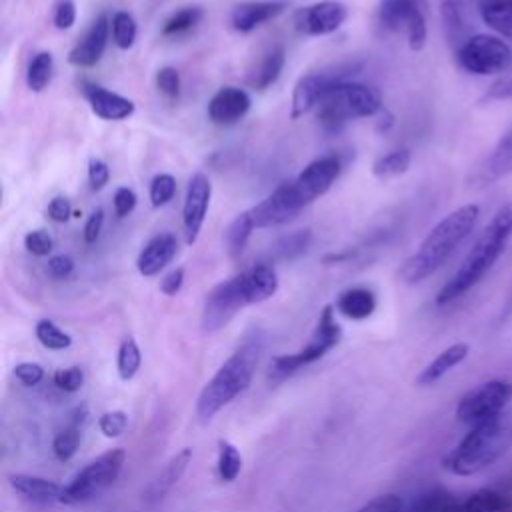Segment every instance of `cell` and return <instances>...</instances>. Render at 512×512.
<instances>
[{"mask_svg": "<svg viewBox=\"0 0 512 512\" xmlns=\"http://www.w3.org/2000/svg\"><path fill=\"white\" fill-rule=\"evenodd\" d=\"M480 216L476 204H464L444 216L432 230L424 236L418 250L404 260L398 276L406 284H418L432 276L446 260L456 252V248L472 234Z\"/></svg>", "mask_w": 512, "mask_h": 512, "instance_id": "cell-1", "label": "cell"}, {"mask_svg": "<svg viewBox=\"0 0 512 512\" xmlns=\"http://www.w3.org/2000/svg\"><path fill=\"white\" fill-rule=\"evenodd\" d=\"M512 448V410L480 422L444 456L442 466L456 476H472L496 460H500Z\"/></svg>", "mask_w": 512, "mask_h": 512, "instance_id": "cell-2", "label": "cell"}, {"mask_svg": "<svg viewBox=\"0 0 512 512\" xmlns=\"http://www.w3.org/2000/svg\"><path fill=\"white\" fill-rule=\"evenodd\" d=\"M260 352L262 336L260 332H254L248 334L244 342L222 362L198 396L196 414L202 422H208L216 412H220L250 386Z\"/></svg>", "mask_w": 512, "mask_h": 512, "instance_id": "cell-3", "label": "cell"}, {"mask_svg": "<svg viewBox=\"0 0 512 512\" xmlns=\"http://www.w3.org/2000/svg\"><path fill=\"white\" fill-rule=\"evenodd\" d=\"M510 236L512 232L492 218L484 226V230L480 232V236L464 256L462 264L452 274V278L436 294V304L446 306L458 300L460 296H464L470 288H474L490 272L496 260L502 256Z\"/></svg>", "mask_w": 512, "mask_h": 512, "instance_id": "cell-4", "label": "cell"}, {"mask_svg": "<svg viewBox=\"0 0 512 512\" xmlns=\"http://www.w3.org/2000/svg\"><path fill=\"white\" fill-rule=\"evenodd\" d=\"M316 108L318 120L328 132H338L348 120L370 118L384 110L378 88L352 80L334 82Z\"/></svg>", "mask_w": 512, "mask_h": 512, "instance_id": "cell-5", "label": "cell"}, {"mask_svg": "<svg viewBox=\"0 0 512 512\" xmlns=\"http://www.w3.org/2000/svg\"><path fill=\"white\" fill-rule=\"evenodd\" d=\"M340 340H342V328L334 318V308L328 304L322 308V312L318 316V322H316L310 342L292 354L274 356L270 362L268 378L272 382H282V380L294 376L302 368L320 360L328 350L338 346Z\"/></svg>", "mask_w": 512, "mask_h": 512, "instance_id": "cell-6", "label": "cell"}, {"mask_svg": "<svg viewBox=\"0 0 512 512\" xmlns=\"http://www.w3.org/2000/svg\"><path fill=\"white\" fill-rule=\"evenodd\" d=\"M126 462V452L122 448H112L98 458L90 460L74 478L70 484L62 490V504L74 506L84 504L100 496L106 488H110L116 478L122 472V466Z\"/></svg>", "mask_w": 512, "mask_h": 512, "instance_id": "cell-7", "label": "cell"}, {"mask_svg": "<svg viewBox=\"0 0 512 512\" xmlns=\"http://www.w3.org/2000/svg\"><path fill=\"white\" fill-rule=\"evenodd\" d=\"M454 54L458 66L474 76H502L512 68V48L504 38L492 34H472Z\"/></svg>", "mask_w": 512, "mask_h": 512, "instance_id": "cell-8", "label": "cell"}, {"mask_svg": "<svg viewBox=\"0 0 512 512\" xmlns=\"http://www.w3.org/2000/svg\"><path fill=\"white\" fill-rule=\"evenodd\" d=\"M512 398V382L494 378L488 382H482L480 386L468 390L458 406H456V418L464 424L476 426L480 422H486L498 414H502Z\"/></svg>", "mask_w": 512, "mask_h": 512, "instance_id": "cell-9", "label": "cell"}, {"mask_svg": "<svg viewBox=\"0 0 512 512\" xmlns=\"http://www.w3.org/2000/svg\"><path fill=\"white\" fill-rule=\"evenodd\" d=\"M244 306H248V300L244 294L240 274L218 282L204 298L202 318H200L202 330L216 332L224 328L236 316V312L242 310Z\"/></svg>", "mask_w": 512, "mask_h": 512, "instance_id": "cell-10", "label": "cell"}, {"mask_svg": "<svg viewBox=\"0 0 512 512\" xmlns=\"http://www.w3.org/2000/svg\"><path fill=\"white\" fill-rule=\"evenodd\" d=\"M304 206L308 204L292 178L288 182H282L260 204L250 208V216L256 228H272L292 220Z\"/></svg>", "mask_w": 512, "mask_h": 512, "instance_id": "cell-11", "label": "cell"}, {"mask_svg": "<svg viewBox=\"0 0 512 512\" xmlns=\"http://www.w3.org/2000/svg\"><path fill=\"white\" fill-rule=\"evenodd\" d=\"M358 68L354 64H346V66H336L334 70H324V72H314V74H306L302 76L292 92V102H290V118L298 120L304 114H308L310 110H314L318 106V102L322 100L324 92L334 84V82H342L348 80L350 76L358 74Z\"/></svg>", "mask_w": 512, "mask_h": 512, "instance_id": "cell-12", "label": "cell"}, {"mask_svg": "<svg viewBox=\"0 0 512 512\" xmlns=\"http://www.w3.org/2000/svg\"><path fill=\"white\" fill-rule=\"evenodd\" d=\"M212 198V184L204 172H196L186 188L184 204H182V228L186 244H194L202 230V224L208 214Z\"/></svg>", "mask_w": 512, "mask_h": 512, "instance_id": "cell-13", "label": "cell"}, {"mask_svg": "<svg viewBox=\"0 0 512 512\" xmlns=\"http://www.w3.org/2000/svg\"><path fill=\"white\" fill-rule=\"evenodd\" d=\"M348 18L346 4L338 0H320L300 8L294 16L298 32L306 36H326L336 32Z\"/></svg>", "mask_w": 512, "mask_h": 512, "instance_id": "cell-14", "label": "cell"}, {"mask_svg": "<svg viewBox=\"0 0 512 512\" xmlns=\"http://www.w3.org/2000/svg\"><path fill=\"white\" fill-rule=\"evenodd\" d=\"M340 168H342L340 158L334 154H328V156H320V158L312 160L294 178L306 204H312L316 198H320L322 194H326L330 190L334 180L340 176Z\"/></svg>", "mask_w": 512, "mask_h": 512, "instance_id": "cell-15", "label": "cell"}, {"mask_svg": "<svg viewBox=\"0 0 512 512\" xmlns=\"http://www.w3.org/2000/svg\"><path fill=\"white\" fill-rule=\"evenodd\" d=\"M480 0H440V20L448 44L456 50L472 36L474 14H478Z\"/></svg>", "mask_w": 512, "mask_h": 512, "instance_id": "cell-16", "label": "cell"}, {"mask_svg": "<svg viewBox=\"0 0 512 512\" xmlns=\"http://www.w3.org/2000/svg\"><path fill=\"white\" fill-rule=\"evenodd\" d=\"M252 106V98L238 86H222L208 100V120L218 126H232L240 122Z\"/></svg>", "mask_w": 512, "mask_h": 512, "instance_id": "cell-17", "label": "cell"}, {"mask_svg": "<svg viewBox=\"0 0 512 512\" xmlns=\"http://www.w3.org/2000/svg\"><path fill=\"white\" fill-rule=\"evenodd\" d=\"M110 20L106 14H100L86 34L76 42V46L68 52V62L76 68H90L96 66L108 46L110 38Z\"/></svg>", "mask_w": 512, "mask_h": 512, "instance_id": "cell-18", "label": "cell"}, {"mask_svg": "<svg viewBox=\"0 0 512 512\" xmlns=\"http://www.w3.org/2000/svg\"><path fill=\"white\" fill-rule=\"evenodd\" d=\"M288 8L284 0H250L236 4L230 12V24L236 32L248 34L258 26L274 20Z\"/></svg>", "mask_w": 512, "mask_h": 512, "instance_id": "cell-19", "label": "cell"}, {"mask_svg": "<svg viewBox=\"0 0 512 512\" xmlns=\"http://www.w3.org/2000/svg\"><path fill=\"white\" fill-rule=\"evenodd\" d=\"M84 98L88 100L90 110L102 120H114V122L126 120L136 110V106L130 98H126L118 92H112L104 86H98V84H86Z\"/></svg>", "mask_w": 512, "mask_h": 512, "instance_id": "cell-20", "label": "cell"}, {"mask_svg": "<svg viewBox=\"0 0 512 512\" xmlns=\"http://www.w3.org/2000/svg\"><path fill=\"white\" fill-rule=\"evenodd\" d=\"M178 240L170 232H160L152 236L136 258V268L142 276H156L160 274L176 256Z\"/></svg>", "mask_w": 512, "mask_h": 512, "instance_id": "cell-21", "label": "cell"}, {"mask_svg": "<svg viewBox=\"0 0 512 512\" xmlns=\"http://www.w3.org/2000/svg\"><path fill=\"white\" fill-rule=\"evenodd\" d=\"M192 460V450L190 448H182L180 452H176L166 466L150 480V484L144 490V502L146 504H154L158 500H162L184 476L188 464Z\"/></svg>", "mask_w": 512, "mask_h": 512, "instance_id": "cell-22", "label": "cell"}, {"mask_svg": "<svg viewBox=\"0 0 512 512\" xmlns=\"http://www.w3.org/2000/svg\"><path fill=\"white\" fill-rule=\"evenodd\" d=\"M240 280L244 286V294L250 304H260L272 298L278 290V274L272 264L260 262L240 272Z\"/></svg>", "mask_w": 512, "mask_h": 512, "instance_id": "cell-23", "label": "cell"}, {"mask_svg": "<svg viewBox=\"0 0 512 512\" xmlns=\"http://www.w3.org/2000/svg\"><path fill=\"white\" fill-rule=\"evenodd\" d=\"M8 482L18 496H22L32 504L60 502L62 490H64V486H60L54 480H48L42 476H30V474H10Z\"/></svg>", "mask_w": 512, "mask_h": 512, "instance_id": "cell-24", "label": "cell"}, {"mask_svg": "<svg viewBox=\"0 0 512 512\" xmlns=\"http://www.w3.org/2000/svg\"><path fill=\"white\" fill-rule=\"evenodd\" d=\"M424 14L418 0H382L378 8V22L388 32H404L408 26Z\"/></svg>", "mask_w": 512, "mask_h": 512, "instance_id": "cell-25", "label": "cell"}, {"mask_svg": "<svg viewBox=\"0 0 512 512\" xmlns=\"http://www.w3.org/2000/svg\"><path fill=\"white\" fill-rule=\"evenodd\" d=\"M336 310L348 320H366L376 310V296L364 286L348 288L336 298Z\"/></svg>", "mask_w": 512, "mask_h": 512, "instance_id": "cell-26", "label": "cell"}, {"mask_svg": "<svg viewBox=\"0 0 512 512\" xmlns=\"http://www.w3.org/2000/svg\"><path fill=\"white\" fill-rule=\"evenodd\" d=\"M468 344L466 342H456L448 348H444L426 368H422V372L416 378L418 386H430L434 382H438L446 372H450L454 366H458L466 356H468Z\"/></svg>", "mask_w": 512, "mask_h": 512, "instance_id": "cell-27", "label": "cell"}, {"mask_svg": "<svg viewBox=\"0 0 512 512\" xmlns=\"http://www.w3.org/2000/svg\"><path fill=\"white\" fill-rule=\"evenodd\" d=\"M84 420H86V406H80V408H76V412L72 414L68 424L54 436L52 452L60 462H66L76 454V450L80 446V438H82Z\"/></svg>", "mask_w": 512, "mask_h": 512, "instance_id": "cell-28", "label": "cell"}, {"mask_svg": "<svg viewBox=\"0 0 512 512\" xmlns=\"http://www.w3.org/2000/svg\"><path fill=\"white\" fill-rule=\"evenodd\" d=\"M508 174H512V130L498 140L480 170V178L484 184H492Z\"/></svg>", "mask_w": 512, "mask_h": 512, "instance_id": "cell-29", "label": "cell"}, {"mask_svg": "<svg viewBox=\"0 0 512 512\" xmlns=\"http://www.w3.org/2000/svg\"><path fill=\"white\" fill-rule=\"evenodd\" d=\"M478 16L500 38L512 40V0H480Z\"/></svg>", "mask_w": 512, "mask_h": 512, "instance_id": "cell-30", "label": "cell"}, {"mask_svg": "<svg viewBox=\"0 0 512 512\" xmlns=\"http://www.w3.org/2000/svg\"><path fill=\"white\" fill-rule=\"evenodd\" d=\"M254 228L256 226H254V220L250 216V210L240 212L238 216L232 218V222L226 226V230L222 234L224 250L228 252L230 258H240L242 256Z\"/></svg>", "mask_w": 512, "mask_h": 512, "instance_id": "cell-31", "label": "cell"}, {"mask_svg": "<svg viewBox=\"0 0 512 512\" xmlns=\"http://www.w3.org/2000/svg\"><path fill=\"white\" fill-rule=\"evenodd\" d=\"M454 512H512V498L484 488L470 494L466 500H460Z\"/></svg>", "mask_w": 512, "mask_h": 512, "instance_id": "cell-32", "label": "cell"}, {"mask_svg": "<svg viewBox=\"0 0 512 512\" xmlns=\"http://www.w3.org/2000/svg\"><path fill=\"white\" fill-rule=\"evenodd\" d=\"M284 62H286V54H284V48L282 46H274L270 48L264 58L260 60V64L256 66V70L252 72L250 76V86L254 90H266L270 88L282 74V68H284Z\"/></svg>", "mask_w": 512, "mask_h": 512, "instance_id": "cell-33", "label": "cell"}, {"mask_svg": "<svg viewBox=\"0 0 512 512\" xmlns=\"http://www.w3.org/2000/svg\"><path fill=\"white\" fill-rule=\"evenodd\" d=\"M54 72V58L50 52H38L32 56L26 68V86L32 92H42L48 88Z\"/></svg>", "mask_w": 512, "mask_h": 512, "instance_id": "cell-34", "label": "cell"}, {"mask_svg": "<svg viewBox=\"0 0 512 512\" xmlns=\"http://www.w3.org/2000/svg\"><path fill=\"white\" fill-rule=\"evenodd\" d=\"M110 32H112V40L120 50H128L134 46L136 36H138V26L136 20L130 12L118 10L112 14L110 20Z\"/></svg>", "mask_w": 512, "mask_h": 512, "instance_id": "cell-35", "label": "cell"}, {"mask_svg": "<svg viewBox=\"0 0 512 512\" xmlns=\"http://www.w3.org/2000/svg\"><path fill=\"white\" fill-rule=\"evenodd\" d=\"M412 162V154L406 148L400 150H392L380 158H376V162L372 164V172L378 178H392V176H400L410 168Z\"/></svg>", "mask_w": 512, "mask_h": 512, "instance_id": "cell-36", "label": "cell"}, {"mask_svg": "<svg viewBox=\"0 0 512 512\" xmlns=\"http://www.w3.org/2000/svg\"><path fill=\"white\" fill-rule=\"evenodd\" d=\"M218 476L222 482H234L242 470V456L240 450L228 442V440H218Z\"/></svg>", "mask_w": 512, "mask_h": 512, "instance_id": "cell-37", "label": "cell"}, {"mask_svg": "<svg viewBox=\"0 0 512 512\" xmlns=\"http://www.w3.org/2000/svg\"><path fill=\"white\" fill-rule=\"evenodd\" d=\"M204 16V10L200 6H184L176 10L162 26L164 36H180L190 32Z\"/></svg>", "mask_w": 512, "mask_h": 512, "instance_id": "cell-38", "label": "cell"}, {"mask_svg": "<svg viewBox=\"0 0 512 512\" xmlns=\"http://www.w3.org/2000/svg\"><path fill=\"white\" fill-rule=\"evenodd\" d=\"M140 364H142V352H140V346L136 344V340L134 338L122 340V344L118 348V358H116L120 380H124V382L132 380L136 376V372L140 370Z\"/></svg>", "mask_w": 512, "mask_h": 512, "instance_id": "cell-39", "label": "cell"}, {"mask_svg": "<svg viewBox=\"0 0 512 512\" xmlns=\"http://www.w3.org/2000/svg\"><path fill=\"white\" fill-rule=\"evenodd\" d=\"M312 244V232L310 230H294L286 236H282L274 244V254L282 260H292L302 256Z\"/></svg>", "mask_w": 512, "mask_h": 512, "instance_id": "cell-40", "label": "cell"}, {"mask_svg": "<svg viewBox=\"0 0 512 512\" xmlns=\"http://www.w3.org/2000/svg\"><path fill=\"white\" fill-rule=\"evenodd\" d=\"M34 332H36L38 342H40L44 348L54 350V352L66 350V348H70V344H72L70 334H66L56 322H52V320H48V318L38 320Z\"/></svg>", "mask_w": 512, "mask_h": 512, "instance_id": "cell-41", "label": "cell"}, {"mask_svg": "<svg viewBox=\"0 0 512 512\" xmlns=\"http://www.w3.org/2000/svg\"><path fill=\"white\" fill-rule=\"evenodd\" d=\"M458 502L460 500L446 490H432L416 502L414 512H454Z\"/></svg>", "mask_w": 512, "mask_h": 512, "instance_id": "cell-42", "label": "cell"}, {"mask_svg": "<svg viewBox=\"0 0 512 512\" xmlns=\"http://www.w3.org/2000/svg\"><path fill=\"white\" fill-rule=\"evenodd\" d=\"M176 194V178L172 174H156L150 182V204L154 208H160L168 204Z\"/></svg>", "mask_w": 512, "mask_h": 512, "instance_id": "cell-43", "label": "cell"}, {"mask_svg": "<svg viewBox=\"0 0 512 512\" xmlns=\"http://www.w3.org/2000/svg\"><path fill=\"white\" fill-rule=\"evenodd\" d=\"M98 428L106 438H118L128 428V414L124 410H108L98 418Z\"/></svg>", "mask_w": 512, "mask_h": 512, "instance_id": "cell-44", "label": "cell"}, {"mask_svg": "<svg viewBox=\"0 0 512 512\" xmlns=\"http://www.w3.org/2000/svg\"><path fill=\"white\" fill-rule=\"evenodd\" d=\"M156 88L170 102L178 100V96H180V74H178V70L172 68V66H162L156 72Z\"/></svg>", "mask_w": 512, "mask_h": 512, "instance_id": "cell-45", "label": "cell"}, {"mask_svg": "<svg viewBox=\"0 0 512 512\" xmlns=\"http://www.w3.org/2000/svg\"><path fill=\"white\" fill-rule=\"evenodd\" d=\"M24 248L32 254V256H38V258H44L52 252L54 248V242L50 238V234L46 230H30L26 236H24Z\"/></svg>", "mask_w": 512, "mask_h": 512, "instance_id": "cell-46", "label": "cell"}, {"mask_svg": "<svg viewBox=\"0 0 512 512\" xmlns=\"http://www.w3.org/2000/svg\"><path fill=\"white\" fill-rule=\"evenodd\" d=\"M54 384L64 390V392H76L82 388L84 382V372L80 366H68V368H60L54 372L52 376Z\"/></svg>", "mask_w": 512, "mask_h": 512, "instance_id": "cell-47", "label": "cell"}, {"mask_svg": "<svg viewBox=\"0 0 512 512\" xmlns=\"http://www.w3.org/2000/svg\"><path fill=\"white\" fill-rule=\"evenodd\" d=\"M486 102H500V100H512V68L502 74L500 78H496L488 90L484 92V98Z\"/></svg>", "mask_w": 512, "mask_h": 512, "instance_id": "cell-48", "label": "cell"}, {"mask_svg": "<svg viewBox=\"0 0 512 512\" xmlns=\"http://www.w3.org/2000/svg\"><path fill=\"white\" fill-rule=\"evenodd\" d=\"M356 512H402V500L396 494H380L360 506Z\"/></svg>", "mask_w": 512, "mask_h": 512, "instance_id": "cell-49", "label": "cell"}, {"mask_svg": "<svg viewBox=\"0 0 512 512\" xmlns=\"http://www.w3.org/2000/svg\"><path fill=\"white\" fill-rule=\"evenodd\" d=\"M52 22L58 30H68L76 22V4L74 0H58L54 6Z\"/></svg>", "mask_w": 512, "mask_h": 512, "instance_id": "cell-50", "label": "cell"}, {"mask_svg": "<svg viewBox=\"0 0 512 512\" xmlns=\"http://www.w3.org/2000/svg\"><path fill=\"white\" fill-rule=\"evenodd\" d=\"M74 272V260L68 254H56L48 258L46 274L54 280H66Z\"/></svg>", "mask_w": 512, "mask_h": 512, "instance_id": "cell-51", "label": "cell"}, {"mask_svg": "<svg viewBox=\"0 0 512 512\" xmlns=\"http://www.w3.org/2000/svg\"><path fill=\"white\" fill-rule=\"evenodd\" d=\"M136 202H138V198H136L132 188H128V186L116 188L114 198H112V206H114L116 216H120V218L128 216L136 208Z\"/></svg>", "mask_w": 512, "mask_h": 512, "instance_id": "cell-52", "label": "cell"}, {"mask_svg": "<svg viewBox=\"0 0 512 512\" xmlns=\"http://www.w3.org/2000/svg\"><path fill=\"white\" fill-rule=\"evenodd\" d=\"M110 180V168L104 160L92 158L88 162V182L92 190H102Z\"/></svg>", "mask_w": 512, "mask_h": 512, "instance_id": "cell-53", "label": "cell"}, {"mask_svg": "<svg viewBox=\"0 0 512 512\" xmlns=\"http://www.w3.org/2000/svg\"><path fill=\"white\" fill-rule=\"evenodd\" d=\"M14 376L24 384V386H36L44 378V368L36 362H20L14 368Z\"/></svg>", "mask_w": 512, "mask_h": 512, "instance_id": "cell-54", "label": "cell"}, {"mask_svg": "<svg viewBox=\"0 0 512 512\" xmlns=\"http://www.w3.org/2000/svg\"><path fill=\"white\" fill-rule=\"evenodd\" d=\"M46 212L52 222H66L72 216V204L66 196H54L50 200Z\"/></svg>", "mask_w": 512, "mask_h": 512, "instance_id": "cell-55", "label": "cell"}, {"mask_svg": "<svg viewBox=\"0 0 512 512\" xmlns=\"http://www.w3.org/2000/svg\"><path fill=\"white\" fill-rule=\"evenodd\" d=\"M102 226H104V210L102 208H96L92 210V214L86 218V224H84V240L88 244H94L102 232Z\"/></svg>", "mask_w": 512, "mask_h": 512, "instance_id": "cell-56", "label": "cell"}, {"mask_svg": "<svg viewBox=\"0 0 512 512\" xmlns=\"http://www.w3.org/2000/svg\"><path fill=\"white\" fill-rule=\"evenodd\" d=\"M182 284H184V268H174L160 280V292L166 296H176Z\"/></svg>", "mask_w": 512, "mask_h": 512, "instance_id": "cell-57", "label": "cell"}, {"mask_svg": "<svg viewBox=\"0 0 512 512\" xmlns=\"http://www.w3.org/2000/svg\"><path fill=\"white\" fill-rule=\"evenodd\" d=\"M492 218L498 220L504 228H508L512 232V200L508 204H504Z\"/></svg>", "mask_w": 512, "mask_h": 512, "instance_id": "cell-58", "label": "cell"}]
</instances>
